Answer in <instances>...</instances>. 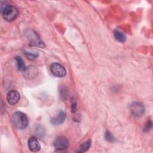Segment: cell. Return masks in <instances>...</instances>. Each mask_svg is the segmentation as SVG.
<instances>
[{
	"mask_svg": "<svg viewBox=\"0 0 153 153\" xmlns=\"http://www.w3.org/2000/svg\"><path fill=\"white\" fill-rule=\"evenodd\" d=\"M12 120L14 126L18 129H25L28 124L27 116L23 112L17 111L12 116Z\"/></svg>",
	"mask_w": 153,
	"mask_h": 153,
	"instance_id": "1",
	"label": "cell"
},
{
	"mask_svg": "<svg viewBox=\"0 0 153 153\" xmlns=\"http://www.w3.org/2000/svg\"><path fill=\"white\" fill-rule=\"evenodd\" d=\"M25 35L31 45L36 46L41 48H44L45 47L44 42L40 38L38 33H36L33 30L31 29L25 30Z\"/></svg>",
	"mask_w": 153,
	"mask_h": 153,
	"instance_id": "2",
	"label": "cell"
},
{
	"mask_svg": "<svg viewBox=\"0 0 153 153\" xmlns=\"http://www.w3.org/2000/svg\"><path fill=\"white\" fill-rule=\"evenodd\" d=\"M3 18L7 22H12L17 19L19 15L18 10L12 5H5L1 8Z\"/></svg>",
	"mask_w": 153,
	"mask_h": 153,
	"instance_id": "3",
	"label": "cell"
},
{
	"mask_svg": "<svg viewBox=\"0 0 153 153\" xmlns=\"http://www.w3.org/2000/svg\"><path fill=\"white\" fill-rule=\"evenodd\" d=\"M129 108L131 114L136 117H140L145 112L144 106L137 102H134L130 104Z\"/></svg>",
	"mask_w": 153,
	"mask_h": 153,
	"instance_id": "4",
	"label": "cell"
},
{
	"mask_svg": "<svg viewBox=\"0 0 153 153\" xmlns=\"http://www.w3.org/2000/svg\"><path fill=\"white\" fill-rule=\"evenodd\" d=\"M50 69L52 74L57 77H63L66 74L65 68L59 63H53L51 64Z\"/></svg>",
	"mask_w": 153,
	"mask_h": 153,
	"instance_id": "5",
	"label": "cell"
},
{
	"mask_svg": "<svg viewBox=\"0 0 153 153\" xmlns=\"http://www.w3.org/2000/svg\"><path fill=\"white\" fill-rule=\"evenodd\" d=\"M54 146L57 149L63 151L67 149L69 146V140L68 139L63 136L57 137L54 141Z\"/></svg>",
	"mask_w": 153,
	"mask_h": 153,
	"instance_id": "6",
	"label": "cell"
},
{
	"mask_svg": "<svg viewBox=\"0 0 153 153\" xmlns=\"http://www.w3.org/2000/svg\"><path fill=\"white\" fill-rule=\"evenodd\" d=\"M23 72V76L27 79H31L36 77L38 75V69L35 66L30 65L29 66L26 67Z\"/></svg>",
	"mask_w": 153,
	"mask_h": 153,
	"instance_id": "7",
	"label": "cell"
},
{
	"mask_svg": "<svg viewBox=\"0 0 153 153\" xmlns=\"http://www.w3.org/2000/svg\"><path fill=\"white\" fill-rule=\"evenodd\" d=\"M20 98V93L18 91L15 90H10L7 94V100L11 105H16Z\"/></svg>",
	"mask_w": 153,
	"mask_h": 153,
	"instance_id": "8",
	"label": "cell"
},
{
	"mask_svg": "<svg viewBox=\"0 0 153 153\" xmlns=\"http://www.w3.org/2000/svg\"><path fill=\"white\" fill-rule=\"evenodd\" d=\"M28 147L32 152H38L41 149V145L39 141L34 137H31L28 140Z\"/></svg>",
	"mask_w": 153,
	"mask_h": 153,
	"instance_id": "9",
	"label": "cell"
},
{
	"mask_svg": "<svg viewBox=\"0 0 153 153\" xmlns=\"http://www.w3.org/2000/svg\"><path fill=\"white\" fill-rule=\"evenodd\" d=\"M66 118V114L63 111H60L54 117L51 118V123L53 125H60L62 124Z\"/></svg>",
	"mask_w": 153,
	"mask_h": 153,
	"instance_id": "10",
	"label": "cell"
},
{
	"mask_svg": "<svg viewBox=\"0 0 153 153\" xmlns=\"http://www.w3.org/2000/svg\"><path fill=\"white\" fill-rule=\"evenodd\" d=\"M114 36L117 41L120 42H124L126 40V36L124 34L118 30H114Z\"/></svg>",
	"mask_w": 153,
	"mask_h": 153,
	"instance_id": "11",
	"label": "cell"
},
{
	"mask_svg": "<svg viewBox=\"0 0 153 153\" xmlns=\"http://www.w3.org/2000/svg\"><path fill=\"white\" fill-rule=\"evenodd\" d=\"M15 60L16 62V66L17 69L19 71H23L24 69L26 68V66L24 60L22 59V58L20 56H16L15 57Z\"/></svg>",
	"mask_w": 153,
	"mask_h": 153,
	"instance_id": "12",
	"label": "cell"
},
{
	"mask_svg": "<svg viewBox=\"0 0 153 153\" xmlns=\"http://www.w3.org/2000/svg\"><path fill=\"white\" fill-rule=\"evenodd\" d=\"M91 145V142L90 140L85 141L83 143H82L80 146L78 148L77 150H76V152H84L87 151Z\"/></svg>",
	"mask_w": 153,
	"mask_h": 153,
	"instance_id": "13",
	"label": "cell"
},
{
	"mask_svg": "<svg viewBox=\"0 0 153 153\" xmlns=\"http://www.w3.org/2000/svg\"><path fill=\"white\" fill-rule=\"evenodd\" d=\"M105 138L109 142H114L115 141V139L112 134L108 130H106L105 133Z\"/></svg>",
	"mask_w": 153,
	"mask_h": 153,
	"instance_id": "14",
	"label": "cell"
},
{
	"mask_svg": "<svg viewBox=\"0 0 153 153\" xmlns=\"http://www.w3.org/2000/svg\"><path fill=\"white\" fill-rule=\"evenodd\" d=\"M25 56L27 57V58L30 59V60L35 59L36 58H37L39 56V53H38L37 52H36V53H31V52L25 51Z\"/></svg>",
	"mask_w": 153,
	"mask_h": 153,
	"instance_id": "15",
	"label": "cell"
},
{
	"mask_svg": "<svg viewBox=\"0 0 153 153\" xmlns=\"http://www.w3.org/2000/svg\"><path fill=\"white\" fill-rule=\"evenodd\" d=\"M71 112L72 113H75L76 111V101L75 99L72 97L71 98Z\"/></svg>",
	"mask_w": 153,
	"mask_h": 153,
	"instance_id": "16",
	"label": "cell"
},
{
	"mask_svg": "<svg viewBox=\"0 0 153 153\" xmlns=\"http://www.w3.org/2000/svg\"><path fill=\"white\" fill-rule=\"evenodd\" d=\"M152 123L151 120H148V121L146 123L145 127L143 128V131L145 132H148L151 130L152 128Z\"/></svg>",
	"mask_w": 153,
	"mask_h": 153,
	"instance_id": "17",
	"label": "cell"
}]
</instances>
